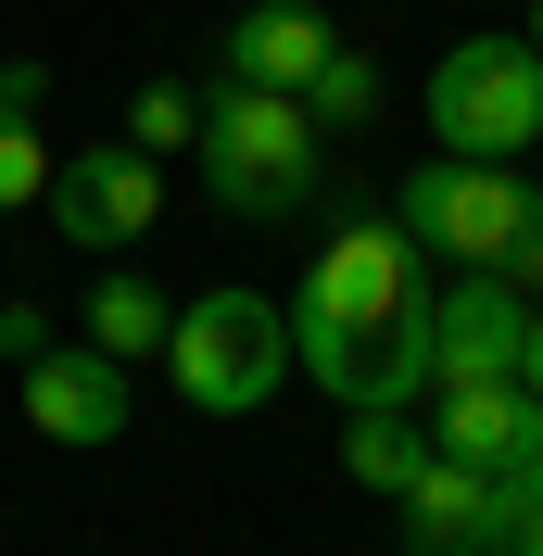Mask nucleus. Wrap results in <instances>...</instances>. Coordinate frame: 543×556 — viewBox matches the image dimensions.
<instances>
[{"label": "nucleus", "mask_w": 543, "mask_h": 556, "mask_svg": "<svg viewBox=\"0 0 543 556\" xmlns=\"http://www.w3.org/2000/svg\"><path fill=\"white\" fill-rule=\"evenodd\" d=\"M291 367L329 405H417L430 392V253L392 215H329L304 291H291Z\"/></svg>", "instance_id": "obj_1"}, {"label": "nucleus", "mask_w": 543, "mask_h": 556, "mask_svg": "<svg viewBox=\"0 0 543 556\" xmlns=\"http://www.w3.org/2000/svg\"><path fill=\"white\" fill-rule=\"evenodd\" d=\"M190 152H203V190L228 215H304L316 203V114L291 102V89H240V76H215Z\"/></svg>", "instance_id": "obj_2"}, {"label": "nucleus", "mask_w": 543, "mask_h": 556, "mask_svg": "<svg viewBox=\"0 0 543 556\" xmlns=\"http://www.w3.org/2000/svg\"><path fill=\"white\" fill-rule=\"evenodd\" d=\"M430 127H442V152L518 165V152L543 139V51H531V38H506V26L455 38V51L430 64Z\"/></svg>", "instance_id": "obj_3"}, {"label": "nucleus", "mask_w": 543, "mask_h": 556, "mask_svg": "<svg viewBox=\"0 0 543 556\" xmlns=\"http://www.w3.org/2000/svg\"><path fill=\"white\" fill-rule=\"evenodd\" d=\"M165 367H177V392H190L203 417H253L278 380H291V316H278L266 291H203V304H177Z\"/></svg>", "instance_id": "obj_4"}, {"label": "nucleus", "mask_w": 543, "mask_h": 556, "mask_svg": "<svg viewBox=\"0 0 543 556\" xmlns=\"http://www.w3.org/2000/svg\"><path fill=\"white\" fill-rule=\"evenodd\" d=\"M531 215H543L531 177H518V165H480V152H430V165L392 190V228H405L417 253H442V266H506Z\"/></svg>", "instance_id": "obj_5"}, {"label": "nucleus", "mask_w": 543, "mask_h": 556, "mask_svg": "<svg viewBox=\"0 0 543 556\" xmlns=\"http://www.w3.org/2000/svg\"><path fill=\"white\" fill-rule=\"evenodd\" d=\"M152 215H165V165H152L139 139H102V152H64V165H51V228H64L76 253H127Z\"/></svg>", "instance_id": "obj_6"}, {"label": "nucleus", "mask_w": 543, "mask_h": 556, "mask_svg": "<svg viewBox=\"0 0 543 556\" xmlns=\"http://www.w3.org/2000/svg\"><path fill=\"white\" fill-rule=\"evenodd\" d=\"M518 342H531V291L506 266H468L430 291V392L442 380H518Z\"/></svg>", "instance_id": "obj_7"}, {"label": "nucleus", "mask_w": 543, "mask_h": 556, "mask_svg": "<svg viewBox=\"0 0 543 556\" xmlns=\"http://www.w3.org/2000/svg\"><path fill=\"white\" fill-rule=\"evenodd\" d=\"M13 380H26V430L64 443V455H89V443L127 430V367H114L102 342H38Z\"/></svg>", "instance_id": "obj_8"}, {"label": "nucleus", "mask_w": 543, "mask_h": 556, "mask_svg": "<svg viewBox=\"0 0 543 556\" xmlns=\"http://www.w3.org/2000/svg\"><path fill=\"white\" fill-rule=\"evenodd\" d=\"M405 544H417V556H506V481L468 468V455H417Z\"/></svg>", "instance_id": "obj_9"}, {"label": "nucleus", "mask_w": 543, "mask_h": 556, "mask_svg": "<svg viewBox=\"0 0 543 556\" xmlns=\"http://www.w3.org/2000/svg\"><path fill=\"white\" fill-rule=\"evenodd\" d=\"M430 455H468V468H531L543 455V392L531 380H442V417H430Z\"/></svg>", "instance_id": "obj_10"}, {"label": "nucleus", "mask_w": 543, "mask_h": 556, "mask_svg": "<svg viewBox=\"0 0 543 556\" xmlns=\"http://www.w3.org/2000/svg\"><path fill=\"white\" fill-rule=\"evenodd\" d=\"M341 38H329V13H316V0H253V13H240L228 26V51H215V64L240 76V89H291V102H304V76L329 64Z\"/></svg>", "instance_id": "obj_11"}, {"label": "nucleus", "mask_w": 543, "mask_h": 556, "mask_svg": "<svg viewBox=\"0 0 543 556\" xmlns=\"http://www.w3.org/2000/svg\"><path fill=\"white\" fill-rule=\"evenodd\" d=\"M417 455H430V430H417V405H354V430H341V468L367 493H405Z\"/></svg>", "instance_id": "obj_12"}, {"label": "nucleus", "mask_w": 543, "mask_h": 556, "mask_svg": "<svg viewBox=\"0 0 543 556\" xmlns=\"http://www.w3.org/2000/svg\"><path fill=\"white\" fill-rule=\"evenodd\" d=\"M165 329H177V304L152 291V278H102V291H89V342H102L114 367H139V354H165Z\"/></svg>", "instance_id": "obj_13"}, {"label": "nucleus", "mask_w": 543, "mask_h": 556, "mask_svg": "<svg viewBox=\"0 0 543 556\" xmlns=\"http://www.w3.org/2000/svg\"><path fill=\"white\" fill-rule=\"evenodd\" d=\"M304 114H316V139H329V127H367V114H379V64H367V51H329V64L304 76Z\"/></svg>", "instance_id": "obj_14"}, {"label": "nucleus", "mask_w": 543, "mask_h": 556, "mask_svg": "<svg viewBox=\"0 0 543 556\" xmlns=\"http://www.w3.org/2000/svg\"><path fill=\"white\" fill-rule=\"evenodd\" d=\"M26 203H51V139H38V114L0 127V215H26Z\"/></svg>", "instance_id": "obj_15"}, {"label": "nucleus", "mask_w": 543, "mask_h": 556, "mask_svg": "<svg viewBox=\"0 0 543 556\" xmlns=\"http://www.w3.org/2000/svg\"><path fill=\"white\" fill-rule=\"evenodd\" d=\"M139 152H152V165H165V152H190V127H203V102H190V89H139Z\"/></svg>", "instance_id": "obj_16"}, {"label": "nucleus", "mask_w": 543, "mask_h": 556, "mask_svg": "<svg viewBox=\"0 0 543 556\" xmlns=\"http://www.w3.org/2000/svg\"><path fill=\"white\" fill-rule=\"evenodd\" d=\"M506 556H543V455L506 468Z\"/></svg>", "instance_id": "obj_17"}, {"label": "nucleus", "mask_w": 543, "mask_h": 556, "mask_svg": "<svg viewBox=\"0 0 543 556\" xmlns=\"http://www.w3.org/2000/svg\"><path fill=\"white\" fill-rule=\"evenodd\" d=\"M38 102H51V76H38V64H13V51H0V127H26Z\"/></svg>", "instance_id": "obj_18"}, {"label": "nucleus", "mask_w": 543, "mask_h": 556, "mask_svg": "<svg viewBox=\"0 0 543 556\" xmlns=\"http://www.w3.org/2000/svg\"><path fill=\"white\" fill-rule=\"evenodd\" d=\"M506 278H518V291H531V304H543V215H531V228H518V253H506Z\"/></svg>", "instance_id": "obj_19"}, {"label": "nucleus", "mask_w": 543, "mask_h": 556, "mask_svg": "<svg viewBox=\"0 0 543 556\" xmlns=\"http://www.w3.org/2000/svg\"><path fill=\"white\" fill-rule=\"evenodd\" d=\"M518 380L543 392V304H531V342H518Z\"/></svg>", "instance_id": "obj_20"}, {"label": "nucleus", "mask_w": 543, "mask_h": 556, "mask_svg": "<svg viewBox=\"0 0 543 556\" xmlns=\"http://www.w3.org/2000/svg\"><path fill=\"white\" fill-rule=\"evenodd\" d=\"M518 13H531V26H543V0H518ZM531 51H543V38H531Z\"/></svg>", "instance_id": "obj_21"}]
</instances>
